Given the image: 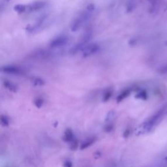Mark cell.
Listing matches in <instances>:
<instances>
[{"mask_svg": "<svg viewBox=\"0 0 167 167\" xmlns=\"http://www.w3.org/2000/svg\"><path fill=\"white\" fill-rule=\"evenodd\" d=\"M95 9V7L93 4L88 5L72 21L70 26L71 31L72 32L79 31L92 17Z\"/></svg>", "mask_w": 167, "mask_h": 167, "instance_id": "cell-1", "label": "cell"}, {"mask_svg": "<svg viewBox=\"0 0 167 167\" xmlns=\"http://www.w3.org/2000/svg\"><path fill=\"white\" fill-rule=\"evenodd\" d=\"M167 106L165 107H163L162 108L157 111V112L155 114L152 116L148 120L146 121L145 123H144V125H142V131H149L150 129H152L153 127H154L155 125H157L159 121H160V119L163 118V116L165 114V112L166 110Z\"/></svg>", "mask_w": 167, "mask_h": 167, "instance_id": "cell-2", "label": "cell"}, {"mask_svg": "<svg viewBox=\"0 0 167 167\" xmlns=\"http://www.w3.org/2000/svg\"><path fill=\"white\" fill-rule=\"evenodd\" d=\"M93 33L91 29H88L83 33L82 37L80 38V40L78 43L74 44L73 48L71 49V54H76L79 51H81L83 48L89 44L91 37H92Z\"/></svg>", "mask_w": 167, "mask_h": 167, "instance_id": "cell-3", "label": "cell"}, {"mask_svg": "<svg viewBox=\"0 0 167 167\" xmlns=\"http://www.w3.org/2000/svg\"><path fill=\"white\" fill-rule=\"evenodd\" d=\"M69 38L66 35H60L55 37V38L50 42L49 46L51 48H60L65 46L69 43Z\"/></svg>", "mask_w": 167, "mask_h": 167, "instance_id": "cell-4", "label": "cell"}, {"mask_svg": "<svg viewBox=\"0 0 167 167\" xmlns=\"http://www.w3.org/2000/svg\"><path fill=\"white\" fill-rule=\"evenodd\" d=\"M100 49H101V46H100L99 44L96 43H89L84 48H83L81 51L82 57H90L91 55H93L96 54L97 52H99Z\"/></svg>", "mask_w": 167, "mask_h": 167, "instance_id": "cell-5", "label": "cell"}, {"mask_svg": "<svg viewBox=\"0 0 167 167\" xmlns=\"http://www.w3.org/2000/svg\"><path fill=\"white\" fill-rule=\"evenodd\" d=\"M1 71L3 73L16 75V76H22L25 74V71L23 69L15 65H5L1 67Z\"/></svg>", "mask_w": 167, "mask_h": 167, "instance_id": "cell-6", "label": "cell"}, {"mask_svg": "<svg viewBox=\"0 0 167 167\" xmlns=\"http://www.w3.org/2000/svg\"><path fill=\"white\" fill-rule=\"evenodd\" d=\"M46 2L44 1H37L26 5V12L31 13L39 11L46 6Z\"/></svg>", "mask_w": 167, "mask_h": 167, "instance_id": "cell-7", "label": "cell"}, {"mask_svg": "<svg viewBox=\"0 0 167 167\" xmlns=\"http://www.w3.org/2000/svg\"><path fill=\"white\" fill-rule=\"evenodd\" d=\"M3 84H4L5 88H6L8 90L11 91V92L15 93L18 90L17 85L15 84V83L9 81V80H5L3 81Z\"/></svg>", "mask_w": 167, "mask_h": 167, "instance_id": "cell-8", "label": "cell"}, {"mask_svg": "<svg viewBox=\"0 0 167 167\" xmlns=\"http://www.w3.org/2000/svg\"><path fill=\"white\" fill-rule=\"evenodd\" d=\"M63 140L66 142H71L72 141L74 140L75 138L74 136V133L72 131V130L68 129L65 131L64 135L62 138Z\"/></svg>", "mask_w": 167, "mask_h": 167, "instance_id": "cell-9", "label": "cell"}, {"mask_svg": "<svg viewBox=\"0 0 167 167\" xmlns=\"http://www.w3.org/2000/svg\"><path fill=\"white\" fill-rule=\"evenodd\" d=\"M130 93H131V90H129V89L125 90L124 91H122V92L119 94L118 97H117V99H116L117 102H121L125 98H127V97L129 95Z\"/></svg>", "mask_w": 167, "mask_h": 167, "instance_id": "cell-10", "label": "cell"}, {"mask_svg": "<svg viewBox=\"0 0 167 167\" xmlns=\"http://www.w3.org/2000/svg\"><path fill=\"white\" fill-rule=\"evenodd\" d=\"M31 82L35 86H43L45 84V82L39 77H32L31 79Z\"/></svg>", "mask_w": 167, "mask_h": 167, "instance_id": "cell-11", "label": "cell"}, {"mask_svg": "<svg viewBox=\"0 0 167 167\" xmlns=\"http://www.w3.org/2000/svg\"><path fill=\"white\" fill-rule=\"evenodd\" d=\"M95 138H88V140H86L82 144L81 146H80V149H84L87 148V147H90L95 142Z\"/></svg>", "mask_w": 167, "mask_h": 167, "instance_id": "cell-12", "label": "cell"}, {"mask_svg": "<svg viewBox=\"0 0 167 167\" xmlns=\"http://www.w3.org/2000/svg\"><path fill=\"white\" fill-rule=\"evenodd\" d=\"M14 10L18 13H24L26 12V5L18 4L14 7Z\"/></svg>", "mask_w": 167, "mask_h": 167, "instance_id": "cell-13", "label": "cell"}, {"mask_svg": "<svg viewBox=\"0 0 167 167\" xmlns=\"http://www.w3.org/2000/svg\"><path fill=\"white\" fill-rule=\"evenodd\" d=\"M112 95V91L111 90H108L106 91V92L104 93L103 97H102V101L104 102H107L109 100L111 97Z\"/></svg>", "mask_w": 167, "mask_h": 167, "instance_id": "cell-14", "label": "cell"}, {"mask_svg": "<svg viewBox=\"0 0 167 167\" xmlns=\"http://www.w3.org/2000/svg\"><path fill=\"white\" fill-rule=\"evenodd\" d=\"M1 124L4 127H7L9 125V119L7 116L2 115L1 116Z\"/></svg>", "mask_w": 167, "mask_h": 167, "instance_id": "cell-15", "label": "cell"}, {"mask_svg": "<svg viewBox=\"0 0 167 167\" xmlns=\"http://www.w3.org/2000/svg\"><path fill=\"white\" fill-rule=\"evenodd\" d=\"M136 97L138 99H142V100H146L147 98V95L146 91H140L136 94Z\"/></svg>", "mask_w": 167, "mask_h": 167, "instance_id": "cell-16", "label": "cell"}, {"mask_svg": "<svg viewBox=\"0 0 167 167\" xmlns=\"http://www.w3.org/2000/svg\"><path fill=\"white\" fill-rule=\"evenodd\" d=\"M34 104L37 108H40L43 107V105L44 104V100L43 99L40 98V97H38V98H36L35 99Z\"/></svg>", "mask_w": 167, "mask_h": 167, "instance_id": "cell-17", "label": "cell"}, {"mask_svg": "<svg viewBox=\"0 0 167 167\" xmlns=\"http://www.w3.org/2000/svg\"><path fill=\"white\" fill-rule=\"evenodd\" d=\"M115 115V112L114 111H110L108 113V114L107 115V118H106V121H108V120H110V119H112L114 116Z\"/></svg>", "mask_w": 167, "mask_h": 167, "instance_id": "cell-18", "label": "cell"}, {"mask_svg": "<svg viewBox=\"0 0 167 167\" xmlns=\"http://www.w3.org/2000/svg\"><path fill=\"white\" fill-rule=\"evenodd\" d=\"M71 143V149H73V150L76 149V148L78 147V143H77L76 139H74V140L72 141Z\"/></svg>", "mask_w": 167, "mask_h": 167, "instance_id": "cell-19", "label": "cell"}, {"mask_svg": "<svg viewBox=\"0 0 167 167\" xmlns=\"http://www.w3.org/2000/svg\"><path fill=\"white\" fill-rule=\"evenodd\" d=\"M158 71H159V73H160L161 74L167 73V65L162 67H161L160 69H159Z\"/></svg>", "mask_w": 167, "mask_h": 167, "instance_id": "cell-20", "label": "cell"}, {"mask_svg": "<svg viewBox=\"0 0 167 167\" xmlns=\"http://www.w3.org/2000/svg\"><path fill=\"white\" fill-rule=\"evenodd\" d=\"M63 167H73V163L70 161H67L63 163Z\"/></svg>", "mask_w": 167, "mask_h": 167, "instance_id": "cell-21", "label": "cell"}, {"mask_svg": "<svg viewBox=\"0 0 167 167\" xmlns=\"http://www.w3.org/2000/svg\"><path fill=\"white\" fill-rule=\"evenodd\" d=\"M112 125H108V126L106 127V131H110L112 129Z\"/></svg>", "mask_w": 167, "mask_h": 167, "instance_id": "cell-22", "label": "cell"}, {"mask_svg": "<svg viewBox=\"0 0 167 167\" xmlns=\"http://www.w3.org/2000/svg\"><path fill=\"white\" fill-rule=\"evenodd\" d=\"M163 165H164V166H167V157H166L165 159H164Z\"/></svg>", "mask_w": 167, "mask_h": 167, "instance_id": "cell-23", "label": "cell"}, {"mask_svg": "<svg viewBox=\"0 0 167 167\" xmlns=\"http://www.w3.org/2000/svg\"><path fill=\"white\" fill-rule=\"evenodd\" d=\"M165 44H166V45H167V41L166 42V43H165Z\"/></svg>", "mask_w": 167, "mask_h": 167, "instance_id": "cell-24", "label": "cell"}]
</instances>
